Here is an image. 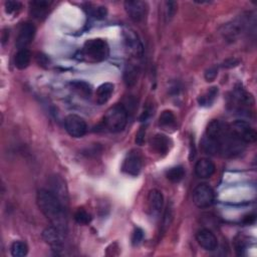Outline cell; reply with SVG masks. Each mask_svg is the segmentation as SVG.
Segmentation results:
<instances>
[{"instance_id": "obj_12", "label": "cell", "mask_w": 257, "mask_h": 257, "mask_svg": "<svg viewBox=\"0 0 257 257\" xmlns=\"http://www.w3.org/2000/svg\"><path fill=\"white\" fill-rule=\"evenodd\" d=\"M199 245L207 251H213L218 246V240L215 234L209 229H201L196 235Z\"/></svg>"}, {"instance_id": "obj_4", "label": "cell", "mask_w": 257, "mask_h": 257, "mask_svg": "<svg viewBox=\"0 0 257 257\" xmlns=\"http://www.w3.org/2000/svg\"><path fill=\"white\" fill-rule=\"evenodd\" d=\"M229 128L234 137L244 144H251L256 141L257 135L255 130L245 121H235L229 126Z\"/></svg>"}, {"instance_id": "obj_23", "label": "cell", "mask_w": 257, "mask_h": 257, "mask_svg": "<svg viewBox=\"0 0 257 257\" xmlns=\"http://www.w3.org/2000/svg\"><path fill=\"white\" fill-rule=\"evenodd\" d=\"M175 121H176V119H175L174 114L171 111H165L160 116L159 124L162 127H170L175 124Z\"/></svg>"}, {"instance_id": "obj_15", "label": "cell", "mask_w": 257, "mask_h": 257, "mask_svg": "<svg viewBox=\"0 0 257 257\" xmlns=\"http://www.w3.org/2000/svg\"><path fill=\"white\" fill-rule=\"evenodd\" d=\"M151 145L160 155H166L169 151L170 140L167 136L162 134H157L151 139Z\"/></svg>"}, {"instance_id": "obj_16", "label": "cell", "mask_w": 257, "mask_h": 257, "mask_svg": "<svg viewBox=\"0 0 257 257\" xmlns=\"http://www.w3.org/2000/svg\"><path fill=\"white\" fill-rule=\"evenodd\" d=\"M115 86L111 83H106L100 85L96 93V99L98 105H105L109 101L113 93H114Z\"/></svg>"}, {"instance_id": "obj_28", "label": "cell", "mask_w": 257, "mask_h": 257, "mask_svg": "<svg viewBox=\"0 0 257 257\" xmlns=\"http://www.w3.org/2000/svg\"><path fill=\"white\" fill-rule=\"evenodd\" d=\"M5 8L7 13H13L21 8V3L18 1H7L5 2Z\"/></svg>"}, {"instance_id": "obj_29", "label": "cell", "mask_w": 257, "mask_h": 257, "mask_svg": "<svg viewBox=\"0 0 257 257\" xmlns=\"http://www.w3.org/2000/svg\"><path fill=\"white\" fill-rule=\"evenodd\" d=\"M217 74H218L217 68L211 67L206 72H205V79L207 80V82H213L215 80L216 76H217Z\"/></svg>"}, {"instance_id": "obj_2", "label": "cell", "mask_w": 257, "mask_h": 257, "mask_svg": "<svg viewBox=\"0 0 257 257\" xmlns=\"http://www.w3.org/2000/svg\"><path fill=\"white\" fill-rule=\"evenodd\" d=\"M128 123V112L123 105H116L108 110L102 121V128L111 133L122 132Z\"/></svg>"}, {"instance_id": "obj_5", "label": "cell", "mask_w": 257, "mask_h": 257, "mask_svg": "<svg viewBox=\"0 0 257 257\" xmlns=\"http://www.w3.org/2000/svg\"><path fill=\"white\" fill-rule=\"evenodd\" d=\"M215 194L207 184H200L193 191V202L199 208L210 207L214 203Z\"/></svg>"}, {"instance_id": "obj_25", "label": "cell", "mask_w": 257, "mask_h": 257, "mask_svg": "<svg viewBox=\"0 0 257 257\" xmlns=\"http://www.w3.org/2000/svg\"><path fill=\"white\" fill-rule=\"evenodd\" d=\"M173 220V208L168 205V207L166 208V211L164 213V218H163V227L164 229L168 228Z\"/></svg>"}, {"instance_id": "obj_10", "label": "cell", "mask_w": 257, "mask_h": 257, "mask_svg": "<svg viewBox=\"0 0 257 257\" xmlns=\"http://www.w3.org/2000/svg\"><path fill=\"white\" fill-rule=\"evenodd\" d=\"M125 9L132 20L139 22L143 20L146 15L147 4L139 0H130L125 2Z\"/></svg>"}, {"instance_id": "obj_17", "label": "cell", "mask_w": 257, "mask_h": 257, "mask_svg": "<svg viewBox=\"0 0 257 257\" xmlns=\"http://www.w3.org/2000/svg\"><path fill=\"white\" fill-rule=\"evenodd\" d=\"M31 60H32V55H31V51L28 48L19 49L14 58V64L18 69H25L30 65Z\"/></svg>"}, {"instance_id": "obj_14", "label": "cell", "mask_w": 257, "mask_h": 257, "mask_svg": "<svg viewBox=\"0 0 257 257\" xmlns=\"http://www.w3.org/2000/svg\"><path fill=\"white\" fill-rule=\"evenodd\" d=\"M124 32H125L124 33L125 42H126L128 49L134 55H137V56L141 55L143 51V46H142L140 40L138 39L137 34L133 31H130V30Z\"/></svg>"}, {"instance_id": "obj_30", "label": "cell", "mask_w": 257, "mask_h": 257, "mask_svg": "<svg viewBox=\"0 0 257 257\" xmlns=\"http://www.w3.org/2000/svg\"><path fill=\"white\" fill-rule=\"evenodd\" d=\"M167 5V16L169 18H172L176 12V7H177V4L176 2H173V1H170V2H167L166 3Z\"/></svg>"}, {"instance_id": "obj_24", "label": "cell", "mask_w": 257, "mask_h": 257, "mask_svg": "<svg viewBox=\"0 0 257 257\" xmlns=\"http://www.w3.org/2000/svg\"><path fill=\"white\" fill-rule=\"evenodd\" d=\"M74 219L79 224L87 225L92 221L91 215L84 209H79L74 214Z\"/></svg>"}, {"instance_id": "obj_21", "label": "cell", "mask_w": 257, "mask_h": 257, "mask_svg": "<svg viewBox=\"0 0 257 257\" xmlns=\"http://www.w3.org/2000/svg\"><path fill=\"white\" fill-rule=\"evenodd\" d=\"M50 4L51 2L48 1H33L32 2V12L35 17L40 18L46 14V11Z\"/></svg>"}, {"instance_id": "obj_1", "label": "cell", "mask_w": 257, "mask_h": 257, "mask_svg": "<svg viewBox=\"0 0 257 257\" xmlns=\"http://www.w3.org/2000/svg\"><path fill=\"white\" fill-rule=\"evenodd\" d=\"M37 205L43 215L54 225L61 230H66V218L63 201L49 190L41 189L36 196Z\"/></svg>"}, {"instance_id": "obj_27", "label": "cell", "mask_w": 257, "mask_h": 257, "mask_svg": "<svg viewBox=\"0 0 257 257\" xmlns=\"http://www.w3.org/2000/svg\"><path fill=\"white\" fill-rule=\"evenodd\" d=\"M143 238H144V231H143L141 228L137 227V228L135 229V231H134L133 237H132L133 244H134V245H139V244L142 242Z\"/></svg>"}, {"instance_id": "obj_20", "label": "cell", "mask_w": 257, "mask_h": 257, "mask_svg": "<svg viewBox=\"0 0 257 257\" xmlns=\"http://www.w3.org/2000/svg\"><path fill=\"white\" fill-rule=\"evenodd\" d=\"M166 177L171 182L178 183L180 181H182L183 178L185 177V170L182 166L173 167L166 172Z\"/></svg>"}, {"instance_id": "obj_9", "label": "cell", "mask_w": 257, "mask_h": 257, "mask_svg": "<svg viewBox=\"0 0 257 257\" xmlns=\"http://www.w3.org/2000/svg\"><path fill=\"white\" fill-rule=\"evenodd\" d=\"M142 166L143 160L140 154L138 152H132L126 157L122 166V170L128 175L138 176L142 170Z\"/></svg>"}, {"instance_id": "obj_6", "label": "cell", "mask_w": 257, "mask_h": 257, "mask_svg": "<svg viewBox=\"0 0 257 257\" xmlns=\"http://www.w3.org/2000/svg\"><path fill=\"white\" fill-rule=\"evenodd\" d=\"M64 128L72 138H82L88 131L86 121L78 115H68L64 120Z\"/></svg>"}, {"instance_id": "obj_7", "label": "cell", "mask_w": 257, "mask_h": 257, "mask_svg": "<svg viewBox=\"0 0 257 257\" xmlns=\"http://www.w3.org/2000/svg\"><path fill=\"white\" fill-rule=\"evenodd\" d=\"M35 32H36V29L32 23L27 22L21 25L18 31V34H17L16 41H15V45L18 48V50L27 49L29 47V45L34 39Z\"/></svg>"}, {"instance_id": "obj_19", "label": "cell", "mask_w": 257, "mask_h": 257, "mask_svg": "<svg viewBox=\"0 0 257 257\" xmlns=\"http://www.w3.org/2000/svg\"><path fill=\"white\" fill-rule=\"evenodd\" d=\"M217 95H218V88H216V87L211 88L206 93L201 95L198 97L199 105L202 106V107H210V106H212L215 98L217 97Z\"/></svg>"}, {"instance_id": "obj_13", "label": "cell", "mask_w": 257, "mask_h": 257, "mask_svg": "<svg viewBox=\"0 0 257 257\" xmlns=\"http://www.w3.org/2000/svg\"><path fill=\"white\" fill-rule=\"evenodd\" d=\"M215 164L208 158H202L197 161L195 165V173L199 178L207 179L215 173Z\"/></svg>"}, {"instance_id": "obj_8", "label": "cell", "mask_w": 257, "mask_h": 257, "mask_svg": "<svg viewBox=\"0 0 257 257\" xmlns=\"http://www.w3.org/2000/svg\"><path fill=\"white\" fill-rule=\"evenodd\" d=\"M64 231L61 230L60 228L51 225L47 227L42 233V237L44 241L53 247L55 250H60L63 247L64 243Z\"/></svg>"}, {"instance_id": "obj_26", "label": "cell", "mask_w": 257, "mask_h": 257, "mask_svg": "<svg viewBox=\"0 0 257 257\" xmlns=\"http://www.w3.org/2000/svg\"><path fill=\"white\" fill-rule=\"evenodd\" d=\"M90 11H91L92 16H94V17L96 18V19H102V18H105L106 15H107V12H108V11H107V8H106V7H102V6L97 7V8H91Z\"/></svg>"}, {"instance_id": "obj_3", "label": "cell", "mask_w": 257, "mask_h": 257, "mask_svg": "<svg viewBox=\"0 0 257 257\" xmlns=\"http://www.w3.org/2000/svg\"><path fill=\"white\" fill-rule=\"evenodd\" d=\"M110 49L108 43L100 38L89 39L84 44L82 55L90 63H100L108 59Z\"/></svg>"}, {"instance_id": "obj_31", "label": "cell", "mask_w": 257, "mask_h": 257, "mask_svg": "<svg viewBox=\"0 0 257 257\" xmlns=\"http://www.w3.org/2000/svg\"><path fill=\"white\" fill-rule=\"evenodd\" d=\"M145 132H146V130H145V131H144V130H140V132L138 133L137 139H136V142H137L138 144H142V143H143L144 137H145Z\"/></svg>"}, {"instance_id": "obj_18", "label": "cell", "mask_w": 257, "mask_h": 257, "mask_svg": "<svg viewBox=\"0 0 257 257\" xmlns=\"http://www.w3.org/2000/svg\"><path fill=\"white\" fill-rule=\"evenodd\" d=\"M72 90L83 97H90L92 95V87L90 84L84 81H72L70 84Z\"/></svg>"}, {"instance_id": "obj_11", "label": "cell", "mask_w": 257, "mask_h": 257, "mask_svg": "<svg viewBox=\"0 0 257 257\" xmlns=\"http://www.w3.org/2000/svg\"><path fill=\"white\" fill-rule=\"evenodd\" d=\"M163 205H164L163 194L157 189L151 190L148 196V206H149L150 215L154 218H158L163 209Z\"/></svg>"}, {"instance_id": "obj_22", "label": "cell", "mask_w": 257, "mask_h": 257, "mask_svg": "<svg viewBox=\"0 0 257 257\" xmlns=\"http://www.w3.org/2000/svg\"><path fill=\"white\" fill-rule=\"evenodd\" d=\"M10 250L13 257H23L29 253V246L23 241H15L12 243Z\"/></svg>"}]
</instances>
